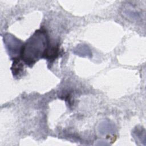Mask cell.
I'll list each match as a JSON object with an SVG mask.
<instances>
[{"label":"cell","instance_id":"1","mask_svg":"<svg viewBox=\"0 0 146 146\" xmlns=\"http://www.w3.org/2000/svg\"><path fill=\"white\" fill-rule=\"evenodd\" d=\"M47 38L42 31H37L22 47L21 54L27 64H33L46 50Z\"/></svg>","mask_w":146,"mask_h":146}]
</instances>
